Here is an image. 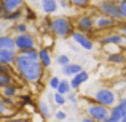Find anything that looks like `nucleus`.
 I'll list each match as a JSON object with an SVG mask.
<instances>
[{
	"instance_id": "28",
	"label": "nucleus",
	"mask_w": 126,
	"mask_h": 122,
	"mask_svg": "<svg viewBox=\"0 0 126 122\" xmlns=\"http://www.w3.org/2000/svg\"><path fill=\"white\" fill-rule=\"evenodd\" d=\"M56 64L62 68V67H65L67 64H70V59H69V55H65V54H59L58 57H56Z\"/></svg>"
},
{
	"instance_id": "44",
	"label": "nucleus",
	"mask_w": 126,
	"mask_h": 122,
	"mask_svg": "<svg viewBox=\"0 0 126 122\" xmlns=\"http://www.w3.org/2000/svg\"><path fill=\"white\" fill-rule=\"evenodd\" d=\"M120 122H126V116H125V117H123V119H121Z\"/></svg>"
},
{
	"instance_id": "13",
	"label": "nucleus",
	"mask_w": 126,
	"mask_h": 122,
	"mask_svg": "<svg viewBox=\"0 0 126 122\" xmlns=\"http://www.w3.org/2000/svg\"><path fill=\"white\" fill-rule=\"evenodd\" d=\"M89 79V73L86 70H81L80 73H77L75 75L74 78H70V89L72 90H77V89H80L81 87V84H83V82H86Z\"/></svg>"
},
{
	"instance_id": "29",
	"label": "nucleus",
	"mask_w": 126,
	"mask_h": 122,
	"mask_svg": "<svg viewBox=\"0 0 126 122\" xmlns=\"http://www.w3.org/2000/svg\"><path fill=\"white\" fill-rule=\"evenodd\" d=\"M53 101H54L56 106H64V105L67 103L65 97H64V95H59V94H54V95H53Z\"/></svg>"
},
{
	"instance_id": "37",
	"label": "nucleus",
	"mask_w": 126,
	"mask_h": 122,
	"mask_svg": "<svg viewBox=\"0 0 126 122\" xmlns=\"http://www.w3.org/2000/svg\"><path fill=\"white\" fill-rule=\"evenodd\" d=\"M54 117H56L58 121H65V119H67V113H65L64 110H58V111L54 113Z\"/></svg>"
},
{
	"instance_id": "20",
	"label": "nucleus",
	"mask_w": 126,
	"mask_h": 122,
	"mask_svg": "<svg viewBox=\"0 0 126 122\" xmlns=\"http://www.w3.org/2000/svg\"><path fill=\"white\" fill-rule=\"evenodd\" d=\"M22 18H24V11H22V10H18V11H13V13H6V14H3V16H2L3 21H6V22H13V24L19 22Z\"/></svg>"
},
{
	"instance_id": "36",
	"label": "nucleus",
	"mask_w": 126,
	"mask_h": 122,
	"mask_svg": "<svg viewBox=\"0 0 126 122\" xmlns=\"http://www.w3.org/2000/svg\"><path fill=\"white\" fill-rule=\"evenodd\" d=\"M117 32L126 40V21H121L120 24L117 25Z\"/></svg>"
},
{
	"instance_id": "3",
	"label": "nucleus",
	"mask_w": 126,
	"mask_h": 122,
	"mask_svg": "<svg viewBox=\"0 0 126 122\" xmlns=\"http://www.w3.org/2000/svg\"><path fill=\"white\" fill-rule=\"evenodd\" d=\"M91 101H94V103L101 105V106H105V108H109V110H112V108L118 103V94H117V90L107 87V86H101V87H97L94 90Z\"/></svg>"
},
{
	"instance_id": "4",
	"label": "nucleus",
	"mask_w": 126,
	"mask_h": 122,
	"mask_svg": "<svg viewBox=\"0 0 126 122\" xmlns=\"http://www.w3.org/2000/svg\"><path fill=\"white\" fill-rule=\"evenodd\" d=\"M93 8L97 11V14L104 16V18L113 19L115 22L120 24L121 22V16H120V10H118V3L115 0H101V2H96L93 5Z\"/></svg>"
},
{
	"instance_id": "14",
	"label": "nucleus",
	"mask_w": 126,
	"mask_h": 122,
	"mask_svg": "<svg viewBox=\"0 0 126 122\" xmlns=\"http://www.w3.org/2000/svg\"><path fill=\"white\" fill-rule=\"evenodd\" d=\"M16 55H18V51H8V49H0V64L2 65H8V67H13L16 60Z\"/></svg>"
},
{
	"instance_id": "1",
	"label": "nucleus",
	"mask_w": 126,
	"mask_h": 122,
	"mask_svg": "<svg viewBox=\"0 0 126 122\" xmlns=\"http://www.w3.org/2000/svg\"><path fill=\"white\" fill-rule=\"evenodd\" d=\"M13 70H15V75L19 76V79L27 82V84H40L46 71L38 62H31L27 59L21 57L19 54L16 55Z\"/></svg>"
},
{
	"instance_id": "9",
	"label": "nucleus",
	"mask_w": 126,
	"mask_h": 122,
	"mask_svg": "<svg viewBox=\"0 0 126 122\" xmlns=\"http://www.w3.org/2000/svg\"><path fill=\"white\" fill-rule=\"evenodd\" d=\"M99 44L101 46H112V44H115V46H126V40L118 33L117 30H113V32H109L107 35H104L102 38H99Z\"/></svg>"
},
{
	"instance_id": "34",
	"label": "nucleus",
	"mask_w": 126,
	"mask_h": 122,
	"mask_svg": "<svg viewBox=\"0 0 126 122\" xmlns=\"http://www.w3.org/2000/svg\"><path fill=\"white\" fill-rule=\"evenodd\" d=\"M117 106L120 108L121 114H123V117H125V116H126V97H121V98H118V103H117Z\"/></svg>"
},
{
	"instance_id": "26",
	"label": "nucleus",
	"mask_w": 126,
	"mask_h": 122,
	"mask_svg": "<svg viewBox=\"0 0 126 122\" xmlns=\"http://www.w3.org/2000/svg\"><path fill=\"white\" fill-rule=\"evenodd\" d=\"M15 75H6V73H0V89L6 87L10 84H15Z\"/></svg>"
},
{
	"instance_id": "35",
	"label": "nucleus",
	"mask_w": 126,
	"mask_h": 122,
	"mask_svg": "<svg viewBox=\"0 0 126 122\" xmlns=\"http://www.w3.org/2000/svg\"><path fill=\"white\" fill-rule=\"evenodd\" d=\"M65 100H67V103L70 101V103H74V105H75V103L78 101V95H77V92H75V90L69 92V94L65 95Z\"/></svg>"
},
{
	"instance_id": "43",
	"label": "nucleus",
	"mask_w": 126,
	"mask_h": 122,
	"mask_svg": "<svg viewBox=\"0 0 126 122\" xmlns=\"http://www.w3.org/2000/svg\"><path fill=\"white\" fill-rule=\"evenodd\" d=\"M2 32H3V27H2V24H0V35H2Z\"/></svg>"
},
{
	"instance_id": "33",
	"label": "nucleus",
	"mask_w": 126,
	"mask_h": 122,
	"mask_svg": "<svg viewBox=\"0 0 126 122\" xmlns=\"http://www.w3.org/2000/svg\"><path fill=\"white\" fill-rule=\"evenodd\" d=\"M59 82H61V78H58V76H51L48 79V86H49V89H58V86H59Z\"/></svg>"
},
{
	"instance_id": "19",
	"label": "nucleus",
	"mask_w": 126,
	"mask_h": 122,
	"mask_svg": "<svg viewBox=\"0 0 126 122\" xmlns=\"http://www.w3.org/2000/svg\"><path fill=\"white\" fill-rule=\"evenodd\" d=\"M0 49H8V51H16L15 49V40L11 35L5 33L0 35Z\"/></svg>"
},
{
	"instance_id": "7",
	"label": "nucleus",
	"mask_w": 126,
	"mask_h": 122,
	"mask_svg": "<svg viewBox=\"0 0 126 122\" xmlns=\"http://www.w3.org/2000/svg\"><path fill=\"white\" fill-rule=\"evenodd\" d=\"M15 49L18 52L21 51H29V49H38V40L35 38L34 33H22V35H15Z\"/></svg>"
},
{
	"instance_id": "6",
	"label": "nucleus",
	"mask_w": 126,
	"mask_h": 122,
	"mask_svg": "<svg viewBox=\"0 0 126 122\" xmlns=\"http://www.w3.org/2000/svg\"><path fill=\"white\" fill-rule=\"evenodd\" d=\"M85 116L89 117V119L96 121V122H102L105 119H109V114H110V110L105 106H101V105L94 103V101L89 100V103L85 105Z\"/></svg>"
},
{
	"instance_id": "5",
	"label": "nucleus",
	"mask_w": 126,
	"mask_h": 122,
	"mask_svg": "<svg viewBox=\"0 0 126 122\" xmlns=\"http://www.w3.org/2000/svg\"><path fill=\"white\" fill-rule=\"evenodd\" d=\"M96 14H97V11H96L94 8H93V13H83V14H78L77 19L74 21L75 32H80V33L88 35V37L93 38V35H94V16Z\"/></svg>"
},
{
	"instance_id": "10",
	"label": "nucleus",
	"mask_w": 126,
	"mask_h": 122,
	"mask_svg": "<svg viewBox=\"0 0 126 122\" xmlns=\"http://www.w3.org/2000/svg\"><path fill=\"white\" fill-rule=\"evenodd\" d=\"M70 38H72V41L77 43L85 51H93V49H94V40H93L91 37H88V35H83V33H80V32H74V33L70 35Z\"/></svg>"
},
{
	"instance_id": "22",
	"label": "nucleus",
	"mask_w": 126,
	"mask_h": 122,
	"mask_svg": "<svg viewBox=\"0 0 126 122\" xmlns=\"http://www.w3.org/2000/svg\"><path fill=\"white\" fill-rule=\"evenodd\" d=\"M37 113L40 114L43 119H48L49 116H51V108H49V105L46 103V101H38L37 103Z\"/></svg>"
},
{
	"instance_id": "27",
	"label": "nucleus",
	"mask_w": 126,
	"mask_h": 122,
	"mask_svg": "<svg viewBox=\"0 0 126 122\" xmlns=\"http://www.w3.org/2000/svg\"><path fill=\"white\" fill-rule=\"evenodd\" d=\"M22 11H24V19H26L24 22H27V21H35V19H37V14H35V11H34V10H31L27 5H24Z\"/></svg>"
},
{
	"instance_id": "12",
	"label": "nucleus",
	"mask_w": 126,
	"mask_h": 122,
	"mask_svg": "<svg viewBox=\"0 0 126 122\" xmlns=\"http://www.w3.org/2000/svg\"><path fill=\"white\" fill-rule=\"evenodd\" d=\"M24 0H2V6H3V14L6 13H13V11H18V10L24 8Z\"/></svg>"
},
{
	"instance_id": "24",
	"label": "nucleus",
	"mask_w": 126,
	"mask_h": 122,
	"mask_svg": "<svg viewBox=\"0 0 126 122\" xmlns=\"http://www.w3.org/2000/svg\"><path fill=\"white\" fill-rule=\"evenodd\" d=\"M69 92H72V89H70V82H69V79H61V82H59V86H58V89H56V94H59V95H67Z\"/></svg>"
},
{
	"instance_id": "30",
	"label": "nucleus",
	"mask_w": 126,
	"mask_h": 122,
	"mask_svg": "<svg viewBox=\"0 0 126 122\" xmlns=\"http://www.w3.org/2000/svg\"><path fill=\"white\" fill-rule=\"evenodd\" d=\"M118 3V10H120V16H121V21H126V0H121Z\"/></svg>"
},
{
	"instance_id": "38",
	"label": "nucleus",
	"mask_w": 126,
	"mask_h": 122,
	"mask_svg": "<svg viewBox=\"0 0 126 122\" xmlns=\"http://www.w3.org/2000/svg\"><path fill=\"white\" fill-rule=\"evenodd\" d=\"M58 6L62 10H69L70 8V3H69V0H61V2H58Z\"/></svg>"
},
{
	"instance_id": "8",
	"label": "nucleus",
	"mask_w": 126,
	"mask_h": 122,
	"mask_svg": "<svg viewBox=\"0 0 126 122\" xmlns=\"http://www.w3.org/2000/svg\"><path fill=\"white\" fill-rule=\"evenodd\" d=\"M117 25L118 22H115L113 19H109V18H104L101 14H96L94 16V32H113L117 30Z\"/></svg>"
},
{
	"instance_id": "32",
	"label": "nucleus",
	"mask_w": 126,
	"mask_h": 122,
	"mask_svg": "<svg viewBox=\"0 0 126 122\" xmlns=\"http://www.w3.org/2000/svg\"><path fill=\"white\" fill-rule=\"evenodd\" d=\"M19 103L21 105H32L34 100H32V97L29 94H22V95H19Z\"/></svg>"
},
{
	"instance_id": "31",
	"label": "nucleus",
	"mask_w": 126,
	"mask_h": 122,
	"mask_svg": "<svg viewBox=\"0 0 126 122\" xmlns=\"http://www.w3.org/2000/svg\"><path fill=\"white\" fill-rule=\"evenodd\" d=\"M8 113H11V111H10L8 108L5 106V103H3V97L0 95V117H5V119H6Z\"/></svg>"
},
{
	"instance_id": "15",
	"label": "nucleus",
	"mask_w": 126,
	"mask_h": 122,
	"mask_svg": "<svg viewBox=\"0 0 126 122\" xmlns=\"http://www.w3.org/2000/svg\"><path fill=\"white\" fill-rule=\"evenodd\" d=\"M40 10H42L43 14L53 16L54 13H58L59 6H58V2H56V0H42L40 2Z\"/></svg>"
},
{
	"instance_id": "17",
	"label": "nucleus",
	"mask_w": 126,
	"mask_h": 122,
	"mask_svg": "<svg viewBox=\"0 0 126 122\" xmlns=\"http://www.w3.org/2000/svg\"><path fill=\"white\" fill-rule=\"evenodd\" d=\"M107 62L112 65H125L126 64V55L121 51L110 52V54H107Z\"/></svg>"
},
{
	"instance_id": "25",
	"label": "nucleus",
	"mask_w": 126,
	"mask_h": 122,
	"mask_svg": "<svg viewBox=\"0 0 126 122\" xmlns=\"http://www.w3.org/2000/svg\"><path fill=\"white\" fill-rule=\"evenodd\" d=\"M69 3H70V6L75 8V10H86L93 5L89 0H69Z\"/></svg>"
},
{
	"instance_id": "45",
	"label": "nucleus",
	"mask_w": 126,
	"mask_h": 122,
	"mask_svg": "<svg viewBox=\"0 0 126 122\" xmlns=\"http://www.w3.org/2000/svg\"><path fill=\"white\" fill-rule=\"evenodd\" d=\"M0 119H2V117H0Z\"/></svg>"
},
{
	"instance_id": "11",
	"label": "nucleus",
	"mask_w": 126,
	"mask_h": 122,
	"mask_svg": "<svg viewBox=\"0 0 126 122\" xmlns=\"http://www.w3.org/2000/svg\"><path fill=\"white\" fill-rule=\"evenodd\" d=\"M38 64L42 65L45 70H48L53 65V55H51V49L46 48H38Z\"/></svg>"
},
{
	"instance_id": "18",
	"label": "nucleus",
	"mask_w": 126,
	"mask_h": 122,
	"mask_svg": "<svg viewBox=\"0 0 126 122\" xmlns=\"http://www.w3.org/2000/svg\"><path fill=\"white\" fill-rule=\"evenodd\" d=\"M81 70H83V67H81L80 64H74V62H70V64H67L65 67H62V75H64V76L74 78L75 75L80 73Z\"/></svg>"
},
{
	"instance_id": "16",
	"label": "nucleus",
	"mask_w": 126,
	"mask_h": 122,
	"mask_svg": "<svg viewBox=\"0 0 126 122\" xmlns=\"http://www.w3.org/2000/svg\"><path fill=\"white\" fill-rule=\"evenodd\" d=\"M18 94H19V86L16 84V82L0 89V95H2L3 98H11V100H15V98L18 97Z\"/></svg>"
},
{
	"instance_id": "21",
	"label": "nucleus",
	"mask_w": 126,
	"mask_h": 122,
	"mask_svg": "<svg viewBox=\"0 0 126 122\" xmlns=\"http://www.w3.org/2000/svg\"><path fill=\"white\" fill-rule=\"evenodd\" d=\"M10 32H13V33L16 35H22V33H29V22H16V24L10 25Z\"/></svg>"
},
{
	"instance_id": "39",
	"label": "nucleus",
	"mask_w": 126,
	"mask_h": 122,
	"mask_svg": "<svg viewBox=\"0 0 126 122\" xmlns=\"http://www.w3.org/2000/svg\"><path fill=\"white\" fill-rule=\"evenodd\" d=\"M0 122H26V121L24 119H18V117H6V119H3Z\"/></svg>"
},
{
	"instance_id": "42",
	"label": "nucleus",
	"mask_w": 126,
	"mask_h": 122,
	"mask_svg": "<svg viewBox=\"0 0 126 122\" xmlns=\"http://www.w3.org/2000/svg\"><path fill=\"white\" fill-rule=\"evenodd\" d=\"M123 84H125V89H126V71H125V75H123Z\"/></svg>"
},
{
	"instance_id": "23",
	"label": "nucleus",
	"mask_w": 126,
	"mask_h": 122,
	"mask_svg": "<svg viewBox=\"0 0 126 122\" xmlns=\"http://www.w3.org/2000/svg\"><path fill=\"white\" fill-rule=\"evenodd\" d=\"M21 57L27 59L31 62H38V49H29V51H21L18 52Z\"/></svg>"
},
{
	"instance_id": "2",
	"label": "nucleus",
	"mask_w": 126,
	"mask_h": 122,
	"mask_svg": "<svg viewBox=\"0 0 126 122\" xmlns=\"http://www.w3.org/2000/svg\"><path fill=\"white\" fill-rule=\"evenodd\" d=\"M46 24V32H51L53 37L56 38H70V35L75 32V25H74V19L69 18L65 14H58L53 16L49 19H45Z\"/></svg>"
},
{
	"instance_id": "40",
	"label": "nucleus",
	"mask_w": 126,
	"mask_h": 122,
	"mask_svg": "<svg viewBox=\"0 0 126 122\" xmlns=\"http://www.w3.org/2000/svg\"><path fill=\"white\" fill-rule=\"evenodd\" d=\"M80 122H96V121H93V119H89V117H86V116H83L80 119Z\"/></svg>"
},
{
	"instance_id": "41",
	"label": "nucleus",
	"mask_w": 126,
	"mask_h": 122,
	"mask_svg": "<svg viewBox=\"0 0 126 122\" xmlns=\"http://www.w3.org/2000/svg\"><path fill=\"white\" fill-rule=\"evenodd\" d=\"M3 13H5V11H3V6H2V0H0V18H2V16H3Z\"/></svg>"
}]
</instances>
